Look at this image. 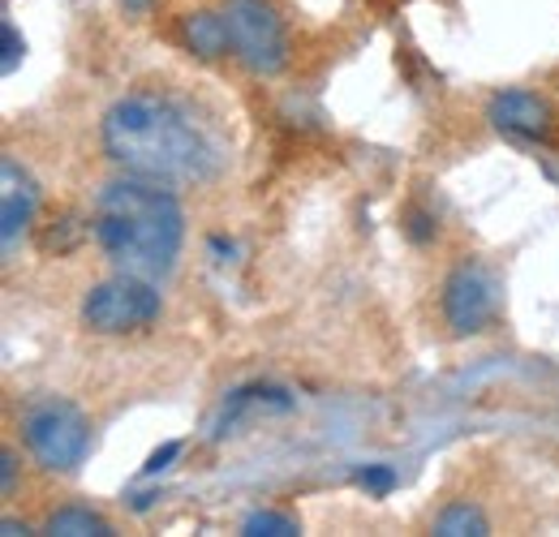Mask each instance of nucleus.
<instances>
[{"label":"nucleus","mask_w":559,"mask_h":537,"mask_svg":"<svg viewBox=\"0 0 559 537\" xmlns=\"http://www.w3.org/2000/svg\"><path fill=\"white\" fill-rule=\"evenodd\" d=\"M99 142L121 172L159 186H207L224 168L215 138L168 91L121 95L104 112Z\"/></svg>","instance_id":"obj_1"},{"label":"nucleus","mask_w":559,"mask_h":537,"mask_svg":"<svg viewBox=\"0 0 559 537\" xmlns=\"http://www.w3.org/2000/svg\"><path fill=\"white\" fill-rule=\"evenodd\" d=\"M91 237L117 271L164 279L186 246V211L173 186L126 172L99 190L91 211Z\"/></svg>","instance_id":"obj_2"},{"label":"nucleus","mask_w":559,"mask_h":537,"mask_svg":"<svg viewBox=\"0 0 559 537\" xmlns=\"http://www.w3.org/2000/svg\"><path fill=\"white\" fill-rule=\"evenodd\" d=\"M17 434L44 473H73L91 452V417L66 396H39L17 413Z\"/></svg>","instance_id":"obj_3"},{"label":"nucleus","mask_w":559,"mask_h":537,"mask_svg":"<svg viewBox=\"0 0 559 537\" xmlns=\"http://www.w3.org/2000/svg\"><path fill=\"white\" fill-rule=\"evenodd\" d=\"M219 9L228 22L233 61L250 77H280L293 61V39L276 0H219Z\"/></svg>","instance_id":"obj_4"},{"label":"nucleus","mask_w":559,"mask_h":537,"mask_svg":"<svg viewBox=\"0 0 559 537\" xmlns=\"http://www.w3.org/2000/svg\"><path fill=\"white\" fill-rule=\"evenodd\" d=\"M78 314H82V327L95 336H139V332L159 323L164 297H159L155 279L117 271V275L86 288Z\"/></svg>","instance_id":"obj_5"},{"label":"nucleus","mask_w":559,"mask_h":537,"mask_svg":"<svg viewBox=\"0 0 559 537\" xmlns=\"http://www.w3.org/2000/svg\"><path fill=\"white\" fill-rule=\"evenodd\" d=\"M439 319L448 336H483L495 323V284L478 259H461L439 284Z\"/></svg>","instance_id":"obj_6"},{"label":"nucleus","mask_w":559,"mask_h":537,"mask_svg":"<svg viewBox=\"0 0 559 537\" xmlns=\"http://www.w3.org/2000/svg\"><path fill=\"white\" fill-rule=\"evenodd\" d=\"M487 121L490 130L521 142H551L556 138V108L547 95L525 91V86H503L487 99Z\"/></svg>","instance_id":"obj_7"},{"label":"nucleus","mask_w":559,"mask_h":537,"mask_svg":"<svg viewBox=\"0 0 559 537\" xmlns=\"http://www.w3.org/2000/svg\"><path fill=\"white\" fill-rule=\"evenodd\" d=\"M0 241H4V254H13V246L31 232L35 215H39V181L13 159L4 155L0 159Z\"/></svg>","instance_id":"obj_8"},{"label":"nucleus","mask_w":559,"mask_h":537,"mask_svg":"<svg viewBox=\"0 0 559 537\" xmlns=\"http://www.w3.org/2000/svg\"><path fill=\"white\" fill-rule=\"evenodd\" d=\"M177 44L199 57V61H224L233 57V39H228V22H224V9H190L177 17Z\"/></svg>","instance_id":"obj_9"},{"label":"nucleus","mask_w":559,"mask_h":537,"mask_svg":"<svg viewBox=\"0 0 559 537\" xmlns=\"http://www.w3.org/2000/svg\"><path fill=\"white\" fill-rule=\"evenodd\" d=\"M254 408H293V396L284 392V387H272V383H246V387H237L224 408H219V421H215V439H224L246 413H254Z\"/></svg>","instance_id":"obj_10"},{"label":"nucleus","mask_w":559,"mask_h":537,"mask_svg":"<svg viewBox=\"0 0 559 537\" xmlns=\"http://www.w3.org/2000/svg\"><path fill=\"white\" fill-rule=\"evenodd\" d=\"M44 534H61V537H112V521L108 516H99V512H91V508H82V503H66V508H57L48 521H44Z\"/></svg>","instance_id":"obj_11"},{"label":"nucleus","mask_w":559,"mask_h":537,"mask_svg":"<svg viewBox=\"0 0 559 537\" xmlns=\"http://www.w3.org/2000/svg\"><path fill=\"white\" fill-rule=\"evenodd\" d=\"M430 534L439 537H483L490 534V521L487 512L478 508V503H469V499H452L435 521H430Z\"/></svg>","instance_id":"obj_12"},{"label":"nucleus","mask_w":559,"mask_h":537,"mask_svg":"<svg viewBox=\"0 0 559 537\" xmlns=\"http://www.w3.org/2000/svg\"><path fill=\"white\" fill-rule=\"evenodd\" d=\"M241 534L246 537H297L301 534V521L297 516H288V512H280V508H263V512H250L246 521H241Z\"/></svg>","instance_id":"obj_13"},{"label":"nucleus","mask_w":559,"mask_h":537,"mask_svg":"<svg viewBox=\"0 0 559 537\" xmlns=\"http://www.w3.org/2000/svg\"><path fill=\"white\" fill-rule=\"evenodd\" d=\"M353 481H357L366 494L383 499V494H392V486H396V469H392V465H361V469L353 473Z\"/></svg>","instance_id":"obj_14"},{"label":"nucleus","mask_w":559,"mask_h":537,"mask_svg":"<svg viewBox=\"0 0 559 537\" xmlns=\"http://www.w3.org/2000/svg\"><path fill=\"white\" fill-rule=\"evenodd\" d=\"M401 219H405V232H409L418 246H426V241H435V237H439V219H435L430 211H421V206H409Z\"/></svg>","instance_id":"obj_15"},{"label":"nucleus","mask_w":559,"mask_h":537,"mask_svg":"<svg viewBox=\"0 0 559 537\" xmlns=\"http://www.w3.org/2000/svg\"><path fill=\"white\" fill-rule=\"evenodd\" d=\"M0 44H4V57H0V69H4V73H13V69H17V61L26 57V39L17 35V26H13L9 17L0 22Z\"/></svg>","instance_id":"obj_16"},{"label":"nucleus","mask_w":559,"mask_h":537,"mask_svg":"<svg viewBox=\"0 0 559 537\" xmlns=\"http://www.w3.org/2000/svg\"><path fill=\"white\" fill-rule=\"evenodd\" d=\"M177 456H181V443L173 439V443H164V448H155V452L146 456V469H142V473H146V477H155L159 469H168V465H173Z\"/></svg>","instance_id":"obj_17"},{"label":"nucleus","mask_w":559,"mask_h":537,"mask_svg":"<svg viewBox=\"0 0 559 537\" xmlns=\"http://www.w3.org/2000/svg\"><path fill=\"white\" fill-rule=\"evenodd\" d=\"M17 465H22V461H17V452H13V448H4V452H0V490H4V499L17 490Z\"/></svg>","instance_id":"obj_18"},{"label":"nucleus","mask_w":559,"mask_h":537,"mask_svg":"<svg viewBox=\"0 0 559 537\" xmlns=\"http://www.w3.org/2000/svg\"><path fill=\"white\" fill-rule=\"evenodd\" d=\"M0 534H4V537H22V534H31V525H26V521H13V516H4V521H0Z\"/></svg>","instance_id":"obj_19"}]
</instances>
